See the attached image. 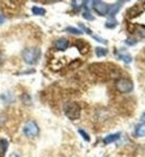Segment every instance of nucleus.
Listing matches in <instances>:
<instances>
[{"label":"nucleus","instance_id":"obj_1","mask_svg":"<svg viewBox=\"0 0 145 157\" xmlns=\"http://www.w3.org/2000/svg\"><path fill=\"white\" fill-rule=\"evenodd\" d=\"M22 59L28 65H35L38 63L41 56V50L37 47H27L25 48L21 52Z\"/></svg>","mask_w":145,"mask_h":157},{"label":"nucleus","instance_id":"obj_2","mask_svg":"<svg viewBox=\"0 0 145 157\" xmlns=\"http://www.w3.org/2000/svg\"><path fill=\"white\" fill-rule=\"evenodd\" d=\"M64 114L70 121H77L80 117V106L76 101H67L64 105Z\"/></svg>","mask_w":145,"mask_h":157},{"label":"nucleus","instance_id":"obj_3","mask_svg":"<svg viewBox=\"0 0 145 157\" xmlns=\"http://www.w3.org/2000/svg\"><path fill=\"white\" fill-rule=\"evenodd\" d=\"M115 87L122 94H130L134 89V84L128 78H120L116 80Z\"/></svg>","mask_w":145,"mask_h":157},{"label":"nucleus","instance_id":"obj_4","mask_svg":"<svg viewBox=\"0 0 145 157\" xmlns=\"http://www.w3.org/2000/svg\"><path fill=\"white\" fill-rule=\"evenodd\" d=\"M24 134L25 136L33 138V137L38 136L39 134V126L37 125L35 121H28L24 126Z\"/></svg>","mask_w":145,"mask_h":157},{"label":"nucleus","instance_id":"obj_5","mask_svg":"<svg viewBox=\"0 0 145 157\" xmlns=\"http://www.w3.org/2000/svg\"><path fill=\"white\" fill-rule=\"evenodd\" d=\"M92 6H93V9L100 16H106L109 9V5H107V3L104 2V1H100V0L93 1V2H92Z\"/></svg>","mask_w":145,"mask_h":157},{"label":"nucleus","instance_id":"obj_6","mask_svg":"<svg viewBox=\"0 0 145 157\" xmlns=\"http://www.w3.org/2000/svg\"><path fill=\"white\" fill-rule=\"evenodd\" d=\"M68 46H69V41L66 38H59V39L55 41V48L57 50H61V52L66 50L68 48Z\"/></svg>","mask_w":145,"mask_h":157},{"label":"nucleus","instance_id":"obj_7","mask_svg":"<svg viewBox=\"0 0 145 157\" xmlns=\"http://www.w3.org/2000/svg\"><path fill=\"white\" fill-rule=\"evenodd\" d=\"M75 45L76 47L78 48L79 52L82 55H85V54H87L88 52H89V44L88 42H86L85 40H77V41L75 42Z\"/></svg>","mask_w":145,"mask_h":157},{"label":"nucleus","instance_id":"obj_8","mask_svg":"<svg viewBox=\"0 0 145 157\" xmlns=\"http://www.w3.org/2000/svg\"><path fill=\"white\" fill-rule=\"evenodd\" d=\"M122 3H123V1H118V2H115V3H113V5H111V6H109L108 12H107V16H109L111 18H114L115 16H116V13L121 9Z\"/></svg>","mask_w":145,"mask_h":157},{"label":"nucleus","instance_id":"obj_9","mask_svg":"<svg viewBox=\"0 0 145 157\" xmlns=\"http://www.w3.org/2000/svg\"><path fill=\"white\" fill-rule=\"evenodd\" d=\"M0 98H1V100H2L6 105H9V104L15 101V95L12 94L11 91H5V93H2L1 96H0Z\"/></svg>","mask_w":145,"mask_h":157},{"label":"nucleus","instance_id":"obj_10","mask_svg":"<svg viewBox=\"0 0 145 157\" xmlns=\"http://www.w3.org/2000/svg\"><path fill=\"white\" fill-rule=\"evenodd\" d=\"M133 33L137 35L139 38H145V27L142 25H133V30H131Z\"/></svg>","mask_w":145,"mask_h":157},{"label":"nucleus","instance_id":"obj_11","mask_svg":"<svg viewBox=\"0 0 145 157\" xmlns=\"http://www.w3.org/2000/svg\"><path fill=\"white\" fill-rule=\"evenodd\" d=\"M121 138V133H115V134H111L108 136H106L103 139L104 144H112V143L116 142L118 139Z\"/></svg>","mask_w":145,"mask_h":157},{"label":"nucleus","instance_id":"obj_12","mask_svg":"<svg viewBox=\"0 0 145 157\" xmlns=\"http://www.w3.org/2000/svg\"><path fill=\"white\" fill-rule=\"evenodd\" d=\"M8 140L5 138H0V157H3L8 149Z\"/></svg>","mask_w":145,"mask_h":157},{"label":"nucleus","instance_id":"obj_13","mask_svg":"<svg viewBox=\"0 0 145 157\" xmlns=\"http://www.w3.org/2000/svg\"><path fill=\"white\" fill-rule=\"evenodd\" d=\"M135 136L136 137H144L145 136V127L143 124H139L135 127Z\"/></svg>","mask_w":145,"mask_h":157},{"label":"nucleus","instance_id":"obj_14","mask_svg":"<svg viewBox=\"0 0 145 157\" xmlns=\"http://www.w3.org/2000/svg\"><path fill=\"white\" fill-rule=\"evenodd\" d=\"M95 54L97 57H105L106 55L108 54V50L104 47H96L95 48Z\"/></svg>","mask_w":145,"mask_h":157},{"label":"nucleus","instance_id":"obj_15","mask_svg":"<svg viewBox=\"0 0 145 157\" xmlns=\"http://www.w3.org/2000/svg\"><path fill=\"white\" fill-rule=\"evenodd\" d=\"M117 57H118V59L123 60L125 63H130L131 61H132V57H131V55H128V54H123V52H118V54H117Z\"/></svg>","mask_w":145,"mask_h":157},{"label":"nucleus","instance_id":"obj_16","mask_svg":"<svg viewBox=\"0 0 145 157\" xmlns=\"http://www.w3.org/2000/svg\"><path fill=\"white\" fill-rule=\"evenodd\" d=\"M31 12L36 16H45L46 10L44 9V8H40V7L33 6V8H31Z\"/></svg>","mask_w":145,"mask_h":157},{"label":"nucleus","instance_id":"obj_17","mask_svg":"<svg viewBox=\"0 0 145 157\" xmlns=\"http://www.w3.org/2000/svg\"><path fill=\"white\" fill-rule=\"evenodd\" d=\"M65 31H67V33H72V35H83V31L76 27H66L65 28Z\"/></svg>","mask_w":145,"mask_h":157},{"label":"nucleus","instance_id":"obj_18","mask_svg":"<svg viewBox=\"0 0 145 157\" xmlns=\"http://www.w3.org/2000/svg\"><path fill=\"white\" fill-rule=\"evenodd\" d=\"M116 26H117L116 20H108V21H106V24H105V27L109 28V29H113V28H115Z\"/></svg>","mask_w":145,"mask_h":157},{"label":"nucleus","instance_id":"obj_19","mask_svg":"<svg viewBox=\"0 0 145 157\" xmlns=\"http://www.w3.org/2000/svg\"><path fill=\"white\" fill-rule=\"evenodd\" d=\"M78 133L82 135V137L85 139V140H86V142H89V140H91V137H89V135H88V134L86 133L84 129H78Z\"/></svg>","mask_w":145,"mask_h":157},{"label":"nucleus","instance_id":"obj_20","mask_svg":"<svg viewBox=\"0 0 145 157\" xmlns=\"http://www.w3.org/2000/svg\"><path fill=\"white\" fill-rule=\"evenodd\" d=\"M21 100H22L25 104H27V105H28V104H30L31 98H30V96H29V95L25 93L24 95H21Z\"/></svg>","mask_w":145,"mask_h":157},{"label":"nucleus","instance_id":"obj_21","mask_svg":"<svg viewBox=\"0 0 145 157\" xmlns=\"http://www.w3.org/2000/svg\"><path fill=\"white\" fill-rule=\"evenodd\" d=\"M92 37H93L95 40H97L98 42H102V44H105V45H107V40H105L104 38H102V37L96 36V35H92Z\"/></svg>","mask_w":145,"mask_h":157},{"label":"nucleus","instance_id":"obj_22","mask_svg":"<svg viewBox=\"0 0 145 157\" xmlns=\"http://www.w3.org/2000/svg\"><path fill=\"white\" fill-rule=\"evenodd\" d=\"M5 121H6V116L3 114H0V127L5 124Z\"/></svg>","mask_w":145,"mask_h":157},{"label":"nucleus","instance_id":"obj_23","mask_svg":"<svg viewBox=\"0 0 145 157\" xmlns=\"http://www.w3.org/2000/svg\"><path fill=\"white\" fill-rule=\"evenodd\" d=\"M127 44V45H130V46H133L135 45L136 42H137V40H132V38H128V39H126V41H125Z\"/></svg>","mask_w":145,"mask_h":157},{"label":"nucleus","instance_id":"obj_24","mask_svg":"<svg viewBox=\"0 0 145 157\" xmlns=\"http://www.w3.org/2000/svg\"><path fill=\"white\" fill-rule=\"evenodd\" d=\"M3 61H5V55H3V52L0 50V65H2Z\"/></svg>","mask_w":145,"mask_h":157},{"label":"nucleus","instance_id":"obj_25","mask_svg":"<svg viewBox=\"0 0 145 157\" xmlns=\"http://www.w3.org/2000/svg\"><path fill=\"white\" fill-rule=\"evenodd\" d=\"M5 21H6V18H5V16L0 13V25H2L3 22H5Z\"/></svg>","mask_w":145,"mask_h":157},{"label":"nucleus","instance_id":"obj_26","mask_svg":"<svg viewBox=\"0 0 145 157\" xmlns=\"http://www.w3.org/2000/svg\"><path fill=\"white\" fill-rule=\"evenodd\" d=\"M141 119H142L143 124H145V113H143V114H142V117H141Z\"/></svg>","mask_w":145,"mask_h":157}]
</instances>
